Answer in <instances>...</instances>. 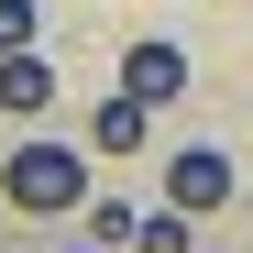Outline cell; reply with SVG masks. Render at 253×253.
I'll return each instance as SVG.
<instances>
[{"label": "cell", "instance_id": "5", "mask_svg": "<svg viewBox=\"0 0 253 253\" xmlns=\"http://www.w3.org/2000/svg\"><path fill=\"white\" fill-rule=\"evenodd\" d=\"M143 132H154V99H132V88L88 110V143H99V154H143Z\"/></svg>", "mask_w": 253, "mask_h": 253}, {"label": "cell", "instance_id": "3", "mask_svg": "<svg viewBox=\"0 0 253 253\" xmlns=\"http://www.w3.org/2000/svg\"><path fill=\"white\" fill-rule=\"evenodd\" d=\"M121 88L132 99H187V55L165 33H143V44H121Z\"/></svg>", "mask_w": 253, "mask_h": 253}, {"label": "cell", "instance_id": "2", "mask_svg": "<svg viewBox=\"0 0 253 253\" xmlns=\"http://www.w3.org/2000/svg\"><path fill=\"white\" fill-rule=\"evenodd\" d=\"M165 198H176L187 220H209V209L231 198V154H209V143H187V154H165Z\"/></svg>", "mask_w": 253, "mask_h": 253}, {"label": "cell", "instance_id": "7", "mask_svg": "<svg viewBox=\"0 0 253 253\" xmlns=\"http://www.w3.org/2000/svg\"><path fill=\"white\" fill-rule=\"evenodd\" d=\"M132 242H143V253H187V209H176V198L143 209V231H132Z\"/></svg>", "mask_w": 253, "mask_h": 253}, {"label": "cell", "instance_id": "1", "mask_svg": "<svg viewBox=\"0 0 253 253\" xmlns=\"http://www.w3.org/2000/svg\"><path fill=\"white\" fill-rule=\"evenodd\" d=\"M0 198L33 209V220H55V209L88 198V165H77V143H22L11 165H0Z\"/></svg>", "mask_w": 253, "mask_h": 253}, {"label": "cell", "instance_id": "6", "mask_svg": "<svg viewBox=\"0 0 253 253\" xmlns=\"http://www.w3.org/2000/svg\"><path fill=\"white\" fill-rule=\"evenodd\" d=\"M132 231H143L132 198H88V242H132Z\"/></svg>", "mask_w": 253, "mask_h": 253}, {"label": "cell", "instance_id": "8", "mask_svg": "<svg viewBox=\"0 0 253 253\" xmlns=\"http://www.w3.org/2000/svg\"><path fill=\"white\" fill-rule=\"evenodd\" d=\"M33 33H44V0H0V55H22Z\"/></svg>", "mask_w": 253, "mask_h": 253}, {"label": "cell", "instance_id": "9", "mask_svg": "<svg viewBox=\"0 0 253 253\" xmlns=\"http://www.w3.org/2000/svg\"><path fill=\"white\" fill-rule=\"evenodd\" d=\"M66 253H99V242H66Z\"/></svg>", "mask_w": 253, "mask_h": 253}, {"label": "cell", "instance_id": "4", "mask_svg": "<svg viewBox=\"0 0 253 253\" xmlns=\"http://www.w3.org/2000/svg\"><path fill=\"white\" fill-rule=\"evenodd\" d=\"M0 110H11V121H33V110H55V66L33 55V44H22V55H0Z\"/></svg>", "mask_w": 253, "mask_h": 253}]
</instances>
